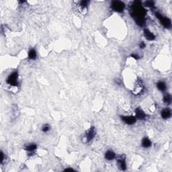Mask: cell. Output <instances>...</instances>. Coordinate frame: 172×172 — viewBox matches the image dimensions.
Instances as JSON below:
<instances>
[{"mask_svg":"<svg viewBox=\"0 0 172 172\" xmlns=\"http://www.w3.org/2000/svg\"><path fill=\"white\" fill-rule=\"evenodd\" d=\"M36 148H37V146H36L35 144H32H32H30V145L26 146V150L28 153H32L33 152L35 151V150L36 149Z\"/></svg>","mask_w":172,"mask_h":172,"instance_id":"10","label":"cell"},{"mask_svg":"<svg viewBox=\"0 0 172 172\" xmlns=\"http://www.w3.org/2000/svg\"><path fill=\"white\" fill-rule=\"evenodd\" d=\"M95 129H94V128H93V127L90 128L86 132V141H87V142H89V141H90L91 140H92L93 138V137L95 136Z\"/></svg>","mask_w":172,"mask_h":172,"instance_id":"4","label":"cell"},{"mask_svg":"<svg viewBox=\"0 0 172 172\" xmlns=\"http://www.w3.org/2000/svg\"><path fill=\"white\" fill-rule=\"evenodd\" d=\"M142 145L145 148H147V147H149L151 145V142L150 141V140L149 138H145L143 140V142H142Z\"/></svg>","mask_w":172,"mask_h":172,"instance_id":"14","label":"cell"},{"mask_svg":"<svg viewBox=\"0 0 172 172\" xmlns=\"http://www.w3.org/2000/svg\"><path fill=\"white\" fill-rule=\"evenodd\" d=\"M50 130V126H49V125H44V126L43 127V129H42V130H43V132H48V130Z\"/></svg>","mask_w":172,"mask_h":172,"instance_id":"17","label":"cell"},{"mask_svg":"<svg viewBox=\"0 0 172 172\" xmlns=\"http://www.w3.org/2000/svg\"><path fill=\"white\" fill-rule=\"evenodd\" d=\"M161 116L164 119H167V118H170V116H171V111H170V110H169L168 108L164 109L163 111L161 112Z\"/></svg>","mask_w":172,"mask_h":172,"instance_id":"8","label":"cell"},{"mask_svg":"<svg viewBox=\"0 0 172 172\" xmlns=\"http://www.w3.org/2000/svg\"><path fill=\"white\" fill-rule=\"evenodd\" d=\"M157 87L159 90L161 91H165L166 89V85L164 82H159L157 84Z\"/></svg>","mask_w":172,"mask_h":172,"instance_id":"16","label":"cell"},{"mask_svg":"<svg viewBox=\"0 0 172 172\" xmlns=\"http://www.w3.org/2000/svg\"><path fill=\"white\" fill-rule=\"evenodd\" d=\"M132 58H134V59H136V60H137V59H138V58H139V57H138V55H137L136 54H132Z\"/></svg>","mask_w":172,"mask_h":172,"instance_id":"19","label":"cell"},{"mask_svg":"<svg viewBox=\"0 0 172 172\" xmlns=\"http://www.w3.org/2000/svg\"><path fill=\"white\" fill-rule=\"evenodd\" d=\"M140 47L141 48H143L145 47V44L144 43H141L140 44Z\"/></svg>","mask_w":172,"mask_h":172,"instance_id":"20","label":"cell"},{"mask_svg":"<svg viewBox=\"0 0 172 172\" xmlns=\"http://www.w3.org/2000/svg\"><path fill=\"white\" fill-rule=\"evenodd\" d=\"M105 157H106V159L108 160H112L115 158L116 155L114 152H113L112 151H108L105 155Z\"/></svg>","mask_w":172,"mask_h":172,"instance_id":"9","label":"cell"},{"mask_svg":"<svg viewBox=\"0 0 172 172\" xmlns=\"http://www.w3.org/2000/svg\"><path fill=\"white\" fill-rule=\"evenodd\" d=\"M28 57L30 59H36V52L34 49H31L28 52Z\"/></svg>","mask_w":172,"mask_h":172,"instance_id":"15","label":"cell"},{"mask_svg":"<svg viewBox=\"0 0 172 172\" xmlns=\"http://www.w3.org/2000/svg\"><path fill=\"white\" fill-rule=\"evenodd\" d=\"M143 89V84L141 83V82L140 81H138L136 82V84H135V87H134V89H135V93H138L140 91H141Z\"/></svg>","mask_w":172,"mask_h":172,"instance_id":"11","label":"cell"},{"mask_svg":"<svg viewBox=\"0 0 172 172\" xmlns=\"http://www.w3.org/2000/svg\"><path fill=\"white\" fill-rule=\"evenodd\" d=\"M112 7L114 11L122 12L125 9V3L120 1H114L112 3Z\"/></svg>","mask_w":172,"mask_h":172,"instance_id":"1","label":"cell"},{"mask_svg":"<svg viewBox=\"0 0 172 172\" xmlns=\"http://www.w3.org/2000/svg\"><path fill=\"white\" fill-rule=\"evenodd\" d=\"M122 120L128 125H132L136 122V118L134 116H122Z\"/></svg>","mask_w":172,"mask_h":172,"instance_id":"5","label":"cell"},{"mask_svg":"<svg viewBox=\"0 0 172 172\" xmlns=\"http://www.w3.org/2000/svg\"><path fill=\"white\" fill-rule=\"evenodd\" d=\"M7 83L10 86H16L18 85V73L13 72L7 79Z\"/></svg>","mask_w":172,"mask_h":172,"instance_id":"2","label":"cell"},{"mask_svg":"<svg viewBox=\"0 0 172 172\" xmlns=\"http://www.w3.org/2000/svg\"><path fill=\"white\" fill-rule=\"evenodd\" d=\"M118 164L121 170H126V163H125V161L124 159L122 158V159H118Z\"/></svg>","mask_w":172,"mask_h":172,"instance_id":"12","label":"cell"},{"mask_svg":"<svg viewBox=\"0 0 172 172\" xmlns=\"http://www.w3.org/2000/svg\"><path fill=\"white\" fill-rule=\"evenodd\" d=\"M163 101H164L165 104H167L168 105L171 104V102H172V97H171V95L170 94H168V93L165 94L164 95V97H163Z\"/></svg>","mask_w":172,"mask_h":172,"instance_id":"13","label":"cell"},{"mask_svg":"<svg viewBox=\"0 0 172 172\" xmlns=\"http://www.w3.org/2000/svg\"><path fill=\"white\" fill-rule=\"evenodd\" d=\"M65 171H73V170L72 169H67V170H65Z\"/></svg>","mask_w":172,"mask_h":172,"instance_id":"21","label":"cell"},{"mask_svg":"<svg viewBox=\"0 0 172 172\" xmlns=\"http://www.w3.org/2000/svg\"><path fill=\"white\" fill-rule=\"evenodd\" d=\"M145 5H146V6H148V7H154V2L152 1H149L145 2Z\"/></svg>","mask_w":172,"mask_h":172,"instance_id":"18","label":"cell"},{"mask_svg":"<svg viewBox=\"0 0 172 172\" xmlns=\"http://www.w3.org/2000/svg\"><path fill=\"white\" fill-rule=\"evenodd\" d=\"M136 118L140 119V120H143V119H145L146 118V114L141 109L137 108L136 110Z\"/></svg>","mask_w":172,"mask_h":172,"instance_id":"7","label":"cell"},{"mask_svg":"<svg viewBox=\"0 0 172 172\" xmlns=\"http://www.w3.org/2000/svg\"><path fill=\"white\" fill-rule=\"evenodd\" d=\"M157 18H158L159 21L161 22V23L163 24L165 28H170L171 26V20L168 18L163 17L161 14L159 13H156Z\"/></svg>","mask_w":172,"mask_h":172,"instance_id":"3","label":"cell"},{"mask_svg":"<svg viewBox=\"0 0 172 172\" xmlns=\"http://www.w3.org/2000/svg\"><path fill=\"white\" fill-rule=\"evenodd\" d=\"M144 34H145V38L148 40V41H153L155 39V36L151 32H150L149 30L145 29L144 30Z\"/></svg>","mask_w":172,"mask_h":172,"instance_id":"6","label":"cell"}]
</instances>
